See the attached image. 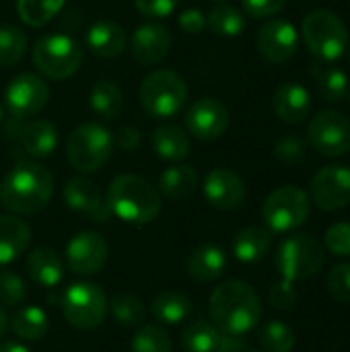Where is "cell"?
I'll return each mask as SVG.
<instances>
[{
	"label": "cell",
	"mask_w": 350,
	"mask_h": 352,
	"mask_svg": "<svg viewBox=\"0 0 350 352\" xmlns=\"http://www.w3.org/2000/svg\"><path fill=\"white\" fill-rule=\"evenodd\" d=\"M208 311L219 332L243 336L258 326L262 318V299L248 283L227 280L212 291Z\"/></svg>",
	"instance_id": "6da1fadb"
},
{
	"label": "cell",
	"mask_w": 350,
	"mask_h": 352,
	"mask_svg": "<svg viewBox=\"0 0 350 352\" xmlns=\"http://www.w3.org/2000/svg\"><path fill=\"white\" fill-rule=\"evenodd\" d=\"M52 194V173L43 165L31 161L14 165L0 186V202L12 214H35L43 210Z\"/></svg>",
	"instance_id": "7a4b0ae2"
},
{
	"label": "cell",
	"mask_w": 350,
	"mask_h": 352,
	"mask_svg": "<svg viewBox=\"0 0 350 352\" xmlns=\"http://www.w3.org/2000/svg\"><path fill=\"white\" fill-rule=\"evenodd\" d=\"M105 198L111 214L130 225L153 223L161 212L159 190L140 175L122 173L113 177Z\"/></svg>",
	"instance_id": "3957f363"
},
{
	"label": "cell",
	"mask_w": 350,
	"mask_h": 352,
	"mask_svg": "<svg viewBox=\"0 0 350 352\" xmlns=\"http://www.w3.org/2000/svg\"><path fill=\"white\" fill-rule=\"evenodd\" d=\"M138 99L144 111L157 120L175 118L188 99V87L184 78L167 68L149 72L138 89Z\"/></svg>",
	"instance_id": "277c9868"
},
{
	"label": "cell",
	"mask_w": 350,
	"mask_h": 352,
	"mask_svg": "<svg viewBox=\"0 0 350 352\" xmlns=\"http://www.w3.org/2000/svg\"><path fill=\"white\" fill-rule=\"evenodd\" d=\"M113 151V136L111 132L97 124L85 122L76 126L66 142V157L72 169L80 173H95L99 171Z\"/></svg>",
	"instance_id": "5b68a950"
},
{
	"label": "cell",
	"mask_w": 350,
	"mask_h": 352,
	"mask_svg": "<svg viewBox=\"0 0 350 352\" xmlns=\"http://www.w3.org/2000/svg\"><path fill=\"white\" fill-rule=\"evenodd\" d=\"M303 39L320 62L338 60L349 47V29L332 10H311L303 19Z\"/></svg>",
	"instance_id": "8992f818"
},
{
	"label": "cell",
	"mask_w": 350,
	"mask_h": 352,
	"mask_svg": "<svg viewBox=\"0 0 350 352\" xmlns=\"http://www.w3.org/2000/svg\"><path fill=\"white\" fill-rule=\"evenodd\" d=\"M83 62V47L64 33H50L35 41L33 64L35 68L54 80L72 76Z\"/></svg>",
	"instance_id": "52a82bcc"
},
{
	"label": "cell",
	"mask_w": 350,
	"mask_h": 352,
	"mask_svg": "<svg viewBox=\"0 0 350 352\" xmlns=\"http://www.w3.org/2000/svg\"><path fill=\"white\" fill-rule=\"evenodd\" d=\"M324 262V245L309 233H299L285 239L276 254V268L283 278L291 283L316 276Z\"/></svg>",
	"instance_id": "ba28073f"
},
{
	"label": "cell",
	"mask_w": 350,
	"mask_h": 352,
	"mask_svg": "<svg viewBox=\"0 0 350 352\" xmlns=\"http://www.w3.org/2000/svg\"><path fill=\"white\" fill-rule=\"evenodd\" d=\"M311 212V204L307 194L297 186H283L268 194L262 217L270 231L274 233H287L293 229H299Z\"/></svg>",
	"instance_id": "9c48e42d"
},
{
	"label": "cell",
	"mask_w": 350,
	"mask_h": 352,
	"mask_svg": "<svg viewBox=\"0 0 350 352\" xmlns=\"http://www.w3.org/2000/svg\"><path fill=\"white\" fill-rule=\"evenodd\" d=\"M62 314L70 326L78 330H95L107 314V299L93 283H74L64 291Z\"/></svg>",
	"instance_id": "30bf717a"
},
{
	"label": "cell",
	"mask_w": 350,
	"mask_h": 352,
	"mask_svg": "<svg viewBox=\"0 0 350 352\" xmlns=\"http://www.w3.org/2000/svg\"><path fill=\"white\" fill-rule=\"evenodd\" d=\"M50 99L47 82L31 72H23L10 80L4 91V107L14 120H27L39 113Z\"/></svg>",
	"instance_id": "8fae6325"
},
{
	"label": "cell",
	"mask_w": 350,
	"mask_h": 352,
	"mask_svg": "<svg viewBox=\"0 0 350 352\" xmlns=\"http://www.w3.org/2000/svg\"><path fill=\"white\" fill-rule=\"evenodd\" d=\"M307 138L318 153L340 157L350 151V120L334 109L320 111L307 126Z\"/></svg>",
	"instance_id": "7c38bea8"
},
{
	"label": "cell",
	"mask_w": 350,
	"mask_h": 352,
	"mask_svg": "<svg viewBox=\"0 0 350 352\" xmlns=\"http://www.w3.org/2000/svg\"><path fill=\"white\" fill-rule=\"evenodd\" d=\"M107 256V243L95 231H80L66 245V264L74 274L80 276H93L101 272Z\"/></svg>",
	"instance_id": "4fadbf2b"
},
{
	"label": "cell",
	"mask_w": 350,
	"mask_h": 352,
	"mask_svg": "<svg viewBox=\"0 0 350 352\" xmlns=\"http://www.w3.org/2000/svg\"><path fill=\"white\" fill-rule=\"evenodd\" d=\"M311 198L322 210H340L350 204V169L342 165L322 167L311 179Z\"/></svg>",
	"instance_id": "5bb4252c"
},
{
	"label": "cell",
	"mask_w": 350,
	"mask_h": 352,
	"mask_svg": "<svg viewBox=\"0 0 350 352\" xmlns=\"http://www.w3.org/2000/svg\"><path fill=\"white\" fill-rule=\"evenodd\" d=\"M231 122L225 103L212 97H202L186 111V128L192 136L200 140H212L227 132Z\"/></svg>",
	"instance_id": "9a60e30c"
},
{
	"label": "cell",
	"mask_w": 350,
	"mask_h": 352,
	"mask_svg": "<svg viewBox=\"0 0 350 352\" xmlns=\"http://www.w3.org/2000/svg\"><path fill=\"white\" fill-rule=\"evenodd\" d=\"M64 202L74 212L85 214L93 223H105L111 217L105 194L93 179H87V177H72L66 182Z\"/></svg>",
	"instance_id": "2e32d148"
},
{
	"label": "cell",
	"mask_w": 350,
	"mask_h": 352,
	"mask_svg": "<svg viewBox=\"0 0 350 352\" xmlns=\"http://www.w3.org/2000/svg\"><path fill=\"white\" fill-rule=\"evenodd\" d=\"M299 35L293 23L285 19L268 21L258 33V52L272 64H283L291 60L297 52Z\"/></svg>",
	"instance_id": "e0dca14e"
},
{
	"label": "cell",
	"mask_w": 350,
	"mask_h": 352,
	"mask_svg": "<svg viewBox=\"0 0 350 352\" xmlns=\"http://www.w3.org/2000/svg\"><path fill=\"white\" fill-rule=\"evenodd\" d=\"M204 196L217 210H235L245 202V182L231 169H212L204 177Z\"/></svg>",
	"instance_id": "ac0fdd59"
},
{
	"label": "cell",
	"mask_w": 350,
	"mask_h": 352,
	"mask_svg": "<svg viewBox=\"0 0 350 352\" xmlns=\"http://www.w3.org/2000/svg\"><path fill=\"white\" fill-rule=\"evenodd\" d=\"M171 47V33L159 23L140 25L132 37V58L138 64H159Z\"/></svg>",
	"instance_id": "d6986e66"
},
{
	"label": "cell",
	"mask_w": 350,
	"mask_h": 352,
	"mask_svg": "<svg viewBox=\"0 0 350 352\" xmlns=\"http://www.w3.org/2000/svg\"><path fill=\"white\" fill-rule=\"evenodd\" d=\"M126 43L128 37L124 27L111 19H99L87 31V47L97 58H118L126 50Z\"/></svg>",
	"instance_id": "ffe728a7"
},
{
	"label": "cell",
	"mask_w": 350,
	"mask_h": 352,
	"mask_svg": "<svg viewBox=\"0 0 350 352\" xmlns=\"http://www.w3.org/2000/svg\"><path fill=\"white\" fill-rule=\"evenodd\" d=\"M274 113L287 124H299L309 116L311 97L309 91L299 82H283L272 97Z\"/></svg>",
	"instance_id": "44dd1931"
},
{
	"label": "cell",
	"mask_w": 350,
	"mask_h": 352,
	"mask_svg": "<svg viewBox=\"0 0 350 352\" xmlns=\"http://www.w3.org/2000/svg\"><path fill=\"white\" fill-rule=\"evenodd\" d=\"M225 268H227V256L215 243H202L188 258V272L198 283L217 280L225 272Z\"/></svg>",
	"instance_id": "7402d4cb"
},
{
	"label": "cell",
	"mask_w": 350,
	"mask_h": 352,
	"mask_svg": "<svg viewBox=\"0 0 350 352\" xmlns=\"http://www.w3.org/2000/svg\"><path fill=\"white\" fill-rule=\"evenodd\" d=\"M29 276L43 289H54L64 278V264L52 248H37L27 258Z\"/></svg>",
	"instance_id": "603a6c76"
},
{
	"label": "cell",
	"mask_w": 350,
	"mask_h": 352,
	"mask_svg": "<svg viewBox=\"0 0 350 352\" xmlns=\"http://www.w3.org/2000/svg\"><path fill=\"white\" fill-rule=\"evenodd\" d=\"M31 243V229L19 217H0V266L14 262Z\"/></svg>",
	"instance_id": "cb8c5ba5"
},
{
	"label": "cell",
	"mask_w": 350,
	"mask_h": 352,
	"mask_svg": "<svg viewBox=\"0 0 350 352\" xmlns=\"http://www.w3.org/2000/svg\"><path fill=\"white\" fill-rule=\"evenodd\" d=\"M21 142L27 155L35 159L50 157L58 146L56 126L47 120H33L21 130Z\"/></svg>",
	"instance_id": "d4e9b609"
},
{
	"label": "cell",
	"mask_w": 350,
	"mask_h": 352,
	"mask_svg": "<svg viewBox=\"0 0 350 352\" xmlns=\"http://www.w3.org/2000/svg\"><path fill=\"white\" fill-rule=\"evenodd\" d=\"M270 245H272L270 231L262 227H245L233 239V254L243 264H256L264 260Z\"/></svg>",
	"instance_id": "484cf974"
},
{
	"label": "cell",
	"mask_w": 350,
	"mask_h": 352,
	"mask_svg": "<svg viewBox=\"0 0 350 352\" xmlns=\"http://www.w3.org/2000/svg\"><path fill=\"white\" fill-rule=\"evenodd\" d=\"M151 142L163 161L179 163L190 155V136L179 126H159L153 132Z\"/></svg>",
	"instance_id": "4316f807"
},
{
	"label": "cell",
	"mask_w": 350,
	"mask_h": 352,
	"mask_svg": "<svg viewBox=\"0 0 350 352\" xmlns=\"http://www.w3.org/2000/svg\"><path fill=\"white\" fill-rule=\"evenodd\" d=\"M198 188V173L190 165H173L161 173L159 190L169 200H188Z\"/></svg>",
	"instance_id": "83f0119b"
},
{
	"label": "cell",
	"mask_w": 350,
	"mask_h": 352,
	"mask_svg": "<svg viewBox=\"0 0 350 352\" xmlns=\"http://www.w3.org/2000/svg\"><path fill=\"white\" fill-rule=\"evenodd\" d=\"M151 311H153L155 320H159L161 324L175 326L190 316L192 301L188 295H184L179 291H163L161 295L155 297Z\"/></svg>",
	"instance_id": "f1b7e54d"
},
{
	"label": "cell",
	"mask_w": 350,
	"mask_h": 352,
	"mask_svg": "<svg viewBox=\"0 0 350 352\" xmlns=\"http://www.w3.org/2000/svg\"><path fill=\"white\" fill-rule=\"evenodd\" d=\"M10 328L14 332V336H19L25 342H37L47 334L50 328V320L47 314L41 307H23L19 309L12 320H10Z\"/></svg>",
	"instance_id": "f546056e"
},
{
	"label": "cell",
	"mask_w": 350,
	"mask_h": 352,
	"mask_svg": "<svg viewBox=\"0 0 350 352\" xmlns=\"http://www.w3.org/2000/svg\"><path fill=\"white\" fill-rule=\"evenodd\" d=\"M91 107L103 120H116L122 111V91L113 80H97L89 95Z\"/></svg>",
	"instance_id": "4dcf8cb0"
},
{
	"label": "cell",
	"mask_w": 350,
	"mask_h": 352,
	"mask_svg": "<svg viewBox=\"0 0 350 352\" xmlns=\"http://www.w3.org/2000/svg\"><path fill=\"white\" fill-rule=\"evenodd\" d=\"M314 76L318 82V91L326 101L338 103L344 99V95L349 91V78L340 68H336L328 62H320L314 66Z\"/></svg>",
	"instance_id": "1f68e13d"
},
{
	"label": "cell",
	"mask_w": 350,
	"mask_h": 352,
	"mask_svg": "<svg viewBox=\"0 0 350 352\" xmlns=\"http://www.w3.org/2000/svg\"><path fill=\"white\" fill-rule=\"evenodd\" d=\"M206 27L219 37H237L245 29V19L241 10L229 4L215 6L206 16Z\"/></svg>",
	"instance_id": "d6a6232c"
},
{
	"label": "cell",
	"mask_w": 350,
	"mask_h": 352,
	"mask_svg": "<svg viewBox=\"0 0 350 352\" xmlns=\"http://www.w3.org/2000/svg\"><path fill=\"white\" fill-rule=\"evenodd\" d=\"M107 309L111 314V318L122 324V326H140L146 318V309L144 303L132 295V293H118L111 297V301L107 303Z\"/></svg>",
	"instance_id": "836d02e7"
},
{
	"label": "cell",
	"mask_w": 350,
	"mask_h": 352,
	"mask_svg": "<svg viewBox=\"0 0 350 352\" xmlns=\"http://www.w3.org/2000/svg\"><path fill=\"white\" fill-rule=\"evenodd\" d=\"M219 330L206 320H198L186 326L182 334V349L186 352H215Z\"/></svg>",
	"instance_id": "e575fe53"
},
{
	"label": "cell",
	"mask_w": 350,
	"mask_h": 352,
	"mask_svg": "<svg viewBox=\"0 0 350 352\" xmlns=\"http://www.w3.org/2000/svg\"><path fill=\"white\" fill-rule=\"evenodd\" d=\"M66 0H17L19 16L29 27L47 25L64 6Z\"/></svg>",
	"instance_id": "d590c367"
},
{
	"label": "cell",
	"mask_w": 350,
	"mask_h": 352,
	"mask_svg": "<svg viewBox=\"0 0 350 352\" xmlns=\"http://www.w3.org/2000/svg\"><path fill=\"white\" fill-rule=\"evenodd\" d=\"M260 346L264 352H291L295 349V332L281 320H272L260 330Z\"/></svg>",
	"instance_id": "8d00e7d4"
},
{
	"label": "cell",
	"mask_w": 350,
	"mask_h": 352,
	"mask_svg": "<svg viewBox=\"0 0 350 352\" xmlns=\"http://www.w3.org/2000/svg\"><path fill=\"white\" fill-rule=\"evenodd\" d=\"M27 50L25 33L14 25L0 27V66L10 68L14 66Z\"/></svg>",
	"instance_id": "74e56055"
},
{
	"label": "cell",
	"mask_w": 350,
	"mask_h": 352,
	"mask_svg": "<svg viewBox=\"0 0 350 352\" xmlns=\"http://www.w3.org/2000/svg\"><path fill=\"white\" fill-rule=\"evenodd\" d=\"M130 352H171V340L165 330L157 326H142L132 338Z\"/></svg>",
	"instance_id": "f35d334b"
},
{
	"label": "cell",
	"mask_w": 350,
	"mask_h": 352,
	"mask_svg": "<svg viewBox=\"0 0 350 352\" xmlns=\"http://www.w3.org/2000/svg\"><path fill=\"white\" fill-rule=\"evenodd\" d=\"M27 297V287L12 270L0 272V303L6 307H19Z\"/></svg>",
	"instance_id": "ab89813d"
},
{
	"label": "cell",
	"mask_w": 350,
	"mask_h": 352,
	"mask_svg": "<svg viewBox=\"0 0 350 352\" xmlns=\"http://www.w3.org/2000/svg\"><path fill=\"white\" fill-rule=\"evenodd\" d=\"M326 248L334 256H350V223H336L326 231Z\"/></svg>",
	"instance_id": "60d3db41"
},
{
	"label": "cell",
	"mask_w": 350,
	"mask_h": 352,
	"mask_svg": "<svg viewBox=\"0 0 350 352\" xmlns=\"http://www.w3.org/2000/svg\"><path fill=\"white\" fill-rule=\"evenodd\" d=\"M328 289L336 301L350 303V264H338L328 274Z\"/></svg>",
	"instance_id": "b9f144b4"
},
{
	"label": "cell",
	"mask_w": 350,
	"mask_h": 352,
	"mask_svg": "<svg viewBox=\"0 0 350 352\" xmlns=\"http://www.w3.org/2000/svg\"><path fill=\"white\" fill-rule=\"evenodd\" d=\"M274 155L285 165H297L305 159V142L297 136H285L283 140H278Z\"/></svg>",
	"instance_id": "7bdbcfd3"
},
{
	"label": "cell",
	"mask_w": 350,
	"mask_h": 352,
	"mask_svg": "<svg viewBox=\"0 0 350 352\" xmlns=\"http://www.w3.org/2000/svg\"><path fill=\"white\" fill-rule=\"evenodd\" d=\"M268 301L276 309H293L297 305V291H295L293 283L285 280V278L281 283H276L268 293Z\"/></svg>",
	"instance_id": "ee69618b"
},
{
	"label": "cell",
	"mask_w": 350,
	"mask_h": 352,
	"mask_svg": "<svg viewBox=\"0 0 350 352\" xmlns=\"http://www.w3.org/2000/svg\"><path fill=\"white\" fill-rule=\"evenodd\" d=\"M134 4L138 12L149 19H165L177 8L179 0H134Z\"/></svg>",
	"instance_id": "f6af8a7d"
},
{
	"label": "cell",
	"mask_w": 350,
	"mask_h": 352,
	"mask_svg": "<svg viewBox=\"0 0 350 352\" xmlns=\"http://www.w3.org/2000/svg\"><path fill=\"white\" fill-rule=\"evenodd\" d=\"M285 2L287 0H241L245 12L254 19H264V16H272L281 12Z\"/></svg>",
	"instance_id": "bcb514c9"
},
{
	"label": "cell",
	"mask_w": 350,
	"mask_h": 352,
	"mask_svg": "<svg viewBox=\"0 0 350 352\" xmlns=\"http://www.w3.org/2000/svg\"><path fill=\"white\" fill-rule=\"evenodd\" d=\"M177 25H179L182 31H186L190 35H198L206 27V16H204V12L200 8H186L177 16Z\"/></svg>",
	"instance_id": "7dc6e473"
},
{
	"label": "cell",
	"mask_w": 350,
	"mask_h": 352,
	"mask_svg": "<svg viewBox=\"0 0 350 352\" xmlns=\"http://www.w3.org/2000/svg\"><path fill=\"white\" fill-rule=\"evenodd\" d=\"M113 142L122 151H136L140 146V132L132 126H122L118 134L113 136Z\"/></svg>",
	"instance_id": "c3c4849f"
},
{
	"label": "cell",
	"mask_w": 350,
	"mask_h": 352,
	"mask_svg": "<svg viewBox=\"0 0 350 352\" xmlns=\"http://www.w3.org/2000/svg\"><path fill=\"white\" fill-rule=\"evenodd\" d=\"M215 352H245V340L239 334L219 332V340H217Z\"/></svg>",
	"instance_id": "681fc988"
},
{
	"label": "cell",
	"mask_w": 350,
	"mask_h": 352,
	"mask_svg": "<svg viewBox=\"0 0 350 352\" xmlns=\"http://www.w3.org/2000/svg\"><path fill=\"white\" fill-rule=\"evenodd\" d=\"M0 352H31L25 344H21V342H4L2 346H0Z\"/></svg>",
	"instance_id": "f907efd6"
},
{
	"label": "cell",
	"mask_w": 350,
	"mask_h": 352,
	"mask_svg": "<svg viewBox=\"0 0 350 352\" xmlns=\"http://www.w3.org/2000/svg\"><path fill=\"white\" fill-rule=\"evenodd\" d=\"M6 328H8V318H6V314L2 311V307H0V340H2L4 334H6Z\"/></svg>",
	"instance_id": "816d5d0a"
},
{
	"label": "cell",
	"mask_w": 350,
	"mask_h": 352,
	"mask_svg": "<svg viewBox=\"0 0 350 352\" xmlns=\"http://www.w3.org/2000/svg\"><path fill=\"white\" fill-rule=\"evenodd\" d=\"M0 122H2V105H0Z\"/></svg>",
	"instance_id": "f5cc1de1"
},
{
	"label": "cell",
	"mask_w": 350,
	"mask_h": 352,
	"mask_svg": "<svg viewBox=\"0 0 350 352\" xmlns=\"http://www.w3.org/2000/svg\"><path fill=\"white\" fill-rule=\"evenodd\" d=\"M347 50H349V62H350V47H347Z\"/></svg>",
	"instance_id": "db71d44e"
},
{
	"label": "cell",
	"mask_w": 350,
	"mask_h": 352,
	"mask_svg": "<svg viewBox=\"0 0 350 352\" xmlns=\"http://www.w3.org/2000/svg\"><path fill=\"white\" fill-rule=\"evenodd\" d=\"M215 2H223V0H215Z\"/></svg>",
	"instance_id": "11a10c76"
},
{
	"label": "cell",
	"mask_w": 350,
	"mask_h": 352,
	"mask_svg": "<svg viewBox=\"0 0 350 352\" xmlns=\"http://www.w3.org/2000/svg\"><path fill=\"white\" fill-rule=\"evenodd\" d=\"M245 352H254V351H245Z\"/></svg>",
	"instance_id": "9f6ffc18"
}]
</instances>
